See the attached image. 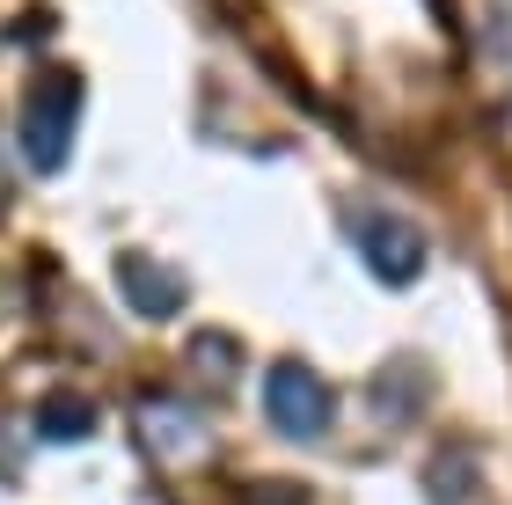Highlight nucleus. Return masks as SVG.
<instances>
[{"label": "nucleus", "mask_w": 512, "mask_h": 505, "mask_svg": "<svg viewBox=\"0 0 512 505\" xmlns=\"http://www.w3.org/2000/svg\"><path fill=\"white\" fill-rule=\"evenodd\" d=\"M139 440L154 447L161 469H191L213 454V425H205V410L176 403V396H147L139 403Z\"/></svg>", "instance_id": "7ed1b4c3"}, {"label": "nucleus", "mask_w": 512, "mask_h": 505, "mask_svg": "<svg viewBox=\"0 0 512 505\" xmlns=\"http://www.w3.org/2000/svg\"><path fill=\"white\" fill-rule=\"evenodd\" d=\"M191 366H198L205 381L227 388V381H235V337H213V330H205V337L191 344Z\"/></svg>", "instance_id": "0eeeda50"}, {"label": "nucleus", "mask_w": 512, "mask_h": 505, "mask_svg": "<svg viewBox=\"0 0 512 505\" xmlns=\"http://www.w3.org/2000/svg\"><path fill=\"white\" fill-rule=\"evenodd\" d=\"M37 432L44 440H88V432H96V410L81 396H52V403H37Z\"/></svg>", "instance_id": "423d86ee"}, {"label": "nucleus", "mask_w": 512, "mask_h": 505, "mask_svg": "<svg viewBox=\"0 0 512 505\" xmlns=\"http://www.w3.org/2000/svg\"><path fill=\"white\" fill-rule=\"evenodd\" d=\"M249 505H300V491H293V484H286V491H264V484H256Z\"/></svg>", "instance_id": "6e6552de"}, {"label": "nucleus", "mask_w": 512, "mask_h": 505, "mask_svg": "<svg viewBox=\"0 0 512 505\" xmlns=\"http://www.w3.org/2000/svg\"><path fill=\"white\" fill-rule=\"evenodd\" d=\"M359 249H366V264H374V279H388V286H410L417 271H425V235H417L410 220H366Z\"/></svg>", "instance_id": "20e7f679"}, {"label": "nucleus", "mask_w": 512, "mask_h": 505, "mask_svg": "<svg viewBox=\"0 0 512 505\" xmlns=\"http://www.w3.org/2000/svg\"><path fill=\"white\" fill-rule=\"evenodd\" d=\"M264 418H271V432H286V440H322L330 418H337V396L308 359H278L264 374Z\"/></svg>", "instance_id": "f03ea898"}, {"label": "nucleus", "mask_w": 512, "mask_h": 505, "mask_svg": "<svg viewBox=\"0 0 512 505\" xmlns=\"http://www.w3.org/2000/svg\"><path fill=\"white\" fill-rule=\"evenodd\" d=\"M118 286H125V308L147 315V323L183 315V279H176V271H161V264H147V257H118Z\"/></svg>", "instance_id": "39448f33"}, {"label": "nucleus", "mask_w": 512, "mask_h": 505, "mask_svg": "<svg viewBox=\"0 0 512 505\" xmlns=\"http://www.w3.org/2000/svg\"><path fill=\"white\" fill-rule=\"evenodd\" d=\"M74 125H81V74L74 66H44V74L22 88V162H30L37 176L66 169Z\"/></svg>", "instance_id": "f257e3e1"}]
</instances>
